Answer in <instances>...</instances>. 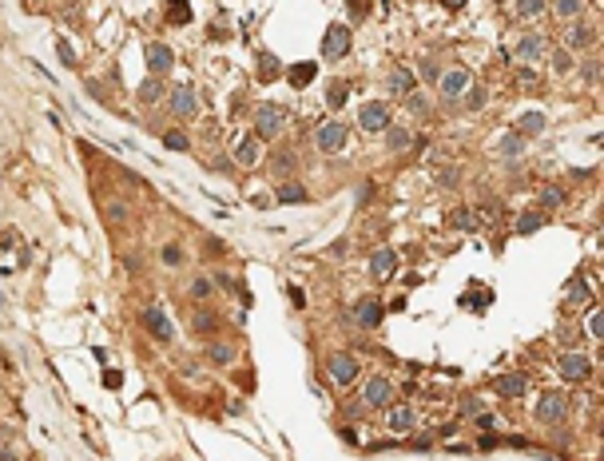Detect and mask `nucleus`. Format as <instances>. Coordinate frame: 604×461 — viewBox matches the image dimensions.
I'll return each instance as SVG.
<instances>
[{
    "mask_svg": "<svg viewBox=\"0 0 604 461\" xmlns=\"http://www.w3.org/2000/svg\"><path fill=\"white\" fill-rule=\"evenodd\" d=\"M143 56H147V72H151V76H167V72L175 68V52L163 44V40H151V44L143 48Z\"/></svg>",
    "mask_w": 604,
    "mask_h": 461,
    "instance_id": "nucleus-9",
    "label": "nucleus"
},
{
    "mask_svg": "<svg viewBox=\"0 0 604 461\" xmlns=\"http://www.w3.org/2000/svg\"><path fill=\"white\" fill-rule=\"evenodd\" d=\"M477 426H481V429H493V426H497V417H493V413H477Z\"/></svg>",
    "mask_w": 604,
    "mask_h": 461,
    "instance_id": "nucleus-53",
    "label": "nucleus"
},
{
    "mask_svg": "<svg viewBox=\"0 0 604 461\" xmlns=\"http://www.w3.org/2000/svg\"><path fill=\"white\" fill-rule=\"evenodd\" d=\"M108 219L111 223H124L127 219V207L120 203V199H111V203H108Z\"/></svg>",
    "mask_w": 604,
    "mask_h": 461,
    "instance_id": "nucleus-50",
    "label": "nucleus"
},
{
    "mask_svg": "<svg viewBox=\"0 0 604 461\" xmlns=\"http://www.w3.org/2000/svg\"><path fill=\"white\" fill-rule=\"evenodd\" d=\"M167 108H171L175 120H191V115L199 111V92H195L191 84H175L171 95H167Z\"/></svg>",
    "mask_w": 604,
    "mask_h": 461,
    "instance_id": "nucleus-4",
    "label": "nucleus"
},
{
    "mask_svg": "<svg viewBox=\"0 0 604 461\" xmlns=\"http://www.w3.org/2000/svg\"><path fill=\"white\" fill-rule=\"evenodd\" d=\"M207 358H211L215 366H231L235 362V346H231V342H211V346H207Z\"/></svg>",
    "mask_w": 604,
    "mask_h": 461,
    "instance_id": "nucleus-31",
    "label": "nucleus"
},
{
    "mask_svg": "<svg viewBox=\"0 0 604 461\" xmlns=\"http://www.w3.org/2000/svg\"><path fill=\"white\" fill-rule=\"evenodd\" d=\"M437 76H442V68H437L433 60H426V64H422V79H437Z\"/></svg>",
    "mask_w": 604,
    "mask_h": 461,
    "instance_id": "nucleus-51",
    "label": "nucleus"
},
{
    "mask_svg": "<svg viewBox=\"0 0 604 461\" xmlns=\"http://www.w3.org/2000/svg\"><path fill=\"white\" fill-rule=\"evenodd\" d=\"M565 413H569V397L560 394V390H545L540 402L533 406V417L545 422V426H560L565 422Z\"/></svg>",
    "mask_w": 604,
    "mask_h": 461,
    "instance_id": "nucleus-2",
    "label": "nucleus"
},
{
    "mask_svg": "<svg viewBox=\"0 0 604 461\" xmlns=\"http://www.w3.org/2000/svg\"><path fill=\"white\" fill-rule=\"evenodd\" d=\"M358 124H362L366 131L381 135V131L390 127V104H381V100H370V104H362V111H358Z\"/></svg>",
    "mask_w": 604,
    "mask_h": 461,
    "instance_id": "nucleus-8",
    "label": "nucleus"
},
{
    "mask_svg": "<svg viewBox=\"0 0 604 461\" xmlns=\"http://www.w3.org/2000/svg\"><path fill=\"white\" fill-rule=\"evenodd\" d=\"M386 429L390 433H413L417 429V413H413V406H386Z\"/></svg>",
    "mask_w": 604,
    "mask_h": 461,
    "instance_id": "nucleus-13",
    "label": "nucleus"
},
{
    "mask_svg": "<svg viewBox=\"0 0 604 461\" xmlns=\"http://www.w3.org/2000/svg\"><path fill=\"white\" fill-rule=\"evenodd\" d=\"M397 270V254H394V247H378V251L370 254V279L374 283H386L390 274Z\"/></svg>",
    "mask_w": 604,
    "mask_h": 461,
    "instance_id": "nucleus-15",
    "label": "nucleus"
},
{
    "mask_svg": "<svg viewBox=\"0 0 604 461\" xmlns=\"http://www.w3.org/2000/svg\"><path fill=\"white\" fill-rule=\"evenodd\" d=\"M179 263H183V247L179 243H167L163 247V267H179Z\"/></svg>",
    "mask_w": 604,
    "mask_h": 461,
    "instance_id": "nucleus-44",
    "label": "nucleus"
},
{
    "mask_svg": "<svg viewBox=\"0 0 604 461\" xmlns=\"http://www.w3.org/2000/svg\"><path fill=\"white\" fill-rule=\"evenodd\" d=\"M381 135H386V151H406V147H413V131H410V127L390 124Z\"/></svg>",
    "mask_w": 604,
    "mask_h": 461,
    "instance_id": "nucleus-25",
    "label": "nucleus"
},
{
    "mask_svg": "<svg viewBox=\"0 0 604 461\" xmlns=\"http://www.w3.org/2000/svg\"><path fill=\"white\" fill-rule=\"evenodd\" d=\"M493 390H497L501 397H521L525 390H529V378H525V374H505V378L493 382Z\"/></svg>",
    "mask_w": 604,
    "mask_h": 461,
    "instance_id": "nucleus-24",
    "label": "nucleus"
},
{
    "mask_svg": "<svg viewBox=\"0 0 604 461\" xmlns=\"http://www.w3.org/2000/svg\"><path fill=\"white\" fill-rule=\"evenodd\" d=\"M442 8H449V12H457V8H465V0H442Z\"/></svg>",
    "mask_w": 604,
    "mask_h": 461,
    "instance_id": "nucleus-57",
    "label": "nucleus"
},
{
    "mask_svg": "<svg viewBox=\"0 0 604 461\" xmlns=\"http://www.w3.org/2000/svg\"><path fill=\"white\" fill-rule=\"evenodd\" d=\"M314 76H318V64L314 60H299V64H290V68H286V84H290V88H310V84H314Z\"/></svg>",
    "mask_w": 604,
    "mask_h": 461,
    "instance_id": "nucleus-20",
    "label": "nucleus"
},
{
    "mask_svg": "<svg viewBox=\"0 0 604 461\" xmlns=\"http://www.w3.org/2000/svg\"><path fill=\"white\" fill-rule=\"evenodd\" d=\"M274 203H283V207H302V203H310V191L302 187V183H294V179H286L283 187H279V195H274Z\"/></svg>",
    "mask_w": 604,
    "mask_h": 461,
    "instance_id": "nucleus-21",
    "label": "nucleus"
},
{
    "mask_svg": "<svg viewBox=\"0 0 604 461\" xmlns=\"http://www.w3.org/2000/svg\"><path fill=\"white\" fill-rule=\"evenodd\" d=\"M104 386H111V390H115V386H120V374H115V370H108V374H104Z\"/></svg>",
    "mask_w": 604,
    "mask_h": 461,
    "instance_id": "nucleus-56",
    "label": "nucleus"
},
{
    "mask_svg": "<svg viewBox=\"0 0 604 461\" xmlns=\"http://www.w3.org/2000/svg\"><path fill=\"white\" fill-rule=\"evenodd\" d=\"M283 131H286V108L274 104V100H263L254 108V135L258 140H279Z\"/></svg>",
    "mask_w": 604,
    "mask_h": 461,
    "instance_id": "nucleus-1",
    "label": "nucleus"
},
{
    "mask_svg": "<svg viewBox=\"0 0 604 461\" xmlns=\"http://www.w3.org/2000/svg\"><path fill=\"white\" fill-rule=\"evenodd\" d=\"M437 183H442V187H457L461 171H457V167H442V171H437Z\"/></svg>",
    "mask_w": 604,
    "mask_h": 461,
    "instance_id": "nucleus-47",
    "label": "nucleus"
},
{
    "mask_svg": "<svg viewBox=\"0 0 604 461\" xmlns=\"http://www.w3.org/2000/svg\"><path fill=\"white\" fill-rule=\"evenodd\" d=\"M569 302H592V290H588L585 274H576V279L569 283Z\"/></svg>",
    "mask_w": 604,
    "mask_h": 461,
    "instance_id": "nucleus-40",
    "label": "nucleus"
},
{
    "mask_svg": "<svg viewBox=\"0 0 604 461\" xmlns=\"http://www.w3.org/2000/svg\"><path fill=\"white\" fill-rule=\"evenodd\" d=\"M588 334H592V338H604V314H601V310L588 314Z\"/></svg>",
    "mask_w": 604,
    "mask_h": 461,
    "instance_id": "nucleus-49",
    "label": "nucleus"
},
{
    "mask_svg": "<svg viewBox=\"0 0 604 461\" xmlns=\"http://www.w3.org/2000/svg\"><path fill=\"white\" fill-rule=\"evenodd\" d=\"M461 410H465V413H477V410H481V402H477L473 394H465V397H461Z\"/></svg>",
    "mask_w": 604,
    "mask_h": 461,
    "instance_id": "nucleus-52",
    "label": "nucleus"
},
{
    "mask_svg": "<svg viewBox=\"0 0 604 461\" xmlns=\"http://www.w3.org/2000/svg\"><path fill=\"white\" fill-rule=\"evenodd\" d=\"M346 143H350V127H346V124L330 120V124H318V127H314V147H318V151H326V156H338Z\"/></svg>",
    "mask_w": 604,
    "mask_h": 461,
    "instance_id": "nucleus-3",
    "label": "nucleus"
},
{
    "mask_svg": "<svg viewBox=\"0 0 604 461\" xmlns=\"http://www.w3.org/2000/svg\"><path fill=\"white\" fill-rule=\"evenodd\" d=\"M469 88V72L465 68H449V72H442L437 76V92H442L445 104H453V100H461V92Z\"/></svg>",
    "mask_w": 604,
    "mask_h": 461,
    "instance_id": "nucleus-10",
    "label": "nucleus"
},
{
    "mask_svg": "<svg viewBox=\"0 0 604 461\" xmlns=\"http://www.w3.org/2000/svg\"><path fill=\"white\" fill-rule=\"evenodd\" d=\"M413 84H417V76H413L410 68H394V72H390V92L394 95H410Z\"/></svg>",
    "mask_w": 604,
    "mask_h": 461,
    "instance_id": "nucleus-27",
    "label": "nucleus"
},
{
    "mask_svg": "<svg viewBox=\"0 0 604 461\" xmlns=\"http://www.w3.org/2000/svg\"><path fill=\"white\" fill-rule=\"evenodd\" d=\"M461 100H465V108H469V111H481V108H485V100H489V92H485L481 84H469V88L461 92Z\"/></svg>",
    "mask_w": 604,
    "mask_h": 461,
    "instance_id": "nucleus-32",
    "label": "nucleus"
},
{
    "mask_svg": "<svg viewBox=\"0 0 604 461\" xmlns=\"http://www.w3.org/2000/svg\"><path fill=\"white\" fill-rule=\"evenodd\" d=\"M88 92H92L95 100H100V95H104V84H100V79H88Z\"/></svg>",
    "mask_w": 604,
    "mask_h": 461,
    "instance_id": "nucleus-54",
    "label": "nucleus"
},
{
    "mask_svg": "<svg viewBox=\"0 0 604 461\" xmlns=\"http://www.w3.org/2000/svg\"><path fill=\"white\" fill-rule=\"evenodd\" d=\"M354 322L362 326V330H378L381 326V302L374 294H366V299L354 302Z\"/></svg>",
    "mask_w": 604,
    "mask_h": 461,
    "instance_id": "nucleus-14",
    "label": "nucleus"
},
{
    "mask_svg": "<svg viewBox=\"0 0 604 461\" xmlns=\"http://www.w3.org/2000/svg\"><path fill=\"white\" fill-rule=\"evenodd\" d=\"M402 100H406V111H410V115H417V120H426V115H429V100L417 92V88H413L410 95H402Z\"/></svg>",
    "mask_w": 604,
    "mask_h": 461,
    "instance_id": "nucleus-33",
    "label": "nucleus"
},
{
    "mask_svg": "<svg viewBox=\"0 0 604 461\" xmlns=\"http://www.w3.org/2000/svg\"><path fill=\"white\" fill-rule=\"evenodd\" d=\"M581 8H585V0H553V12L560 16V20H576Z\"/></svg>",
    "mask_w": 604,
    "mask_h": 461,
    "instance_id": "nucleus-36",
    "label": "nucleus"
},
{
    "mask_svg": "<svg viewBox=\"0 0 604 461\" xmlns=\"http://www.w3.org/2000/svg\"><path fill=\"white\" fill-rule=\"evenodd\" d=\"M211 290H215V283H211L207 274H199V279L191 283V299H195V302H207V299H211Z\"/></svg>",
    "mask_w": 604,
    "mask_h": 461,
    "instance_id": "nucleus-42",
    "label": "nucleus"
},
{
    "mask_svg": "<svg viewBox=\"0 0 604 461\" xmlns=\"http://www.w3.org/2000/svg\"><path fill=\"white\" fill-rule=\"evenodd\" d=\"M581 79H585V84H601V64H596V60H585V68H581Z\"/></svg>",
    "mask_w": 604,
    "mask_h": 461,
    "instance_id": "nucleus-46",
    "label": "nucleus"
},
{
    "mask_svg": "<svg viewBox=\"0 0 604 461\" xmlns=\"http://www.w3.org/2000/svg\"><path fill=\"white\" fill-rule=\"evenodd\" d=\"M159 140H163V147H167V151H191V140L183 135V131H179V127H171V131H163Z\"/></svg>",
    "mask_w": 604,
    "mask_h": 461,
    "instance_id": "nucleus-34",
    "label": "nucleus"
},
{
    "mask_svg": "<svg viewBox=\"0 0 604 461\" xmlns=\"http://www.w3.org/2000/svg\"><path fill=\"white\" fill-rule=\"evenodd\" d=\"M545 8H549V0H517V16H525V20H537Z\"/></svg>",
    "mask_w": 604,
    "mask_h": 461,
    "instance_id": "nucleus-39",
    "label": "nucleus"
},
{
    "mask_svg": "<svg viewBox=\"0 0 604 461\" xmlns=\"http://www.w3.org/2000/svg\"><path fill=\"white\" fill-rule=\"evenodd\" d=\"M537 199H540L537 211H556V207H565V203H569V191L560 187V183H545V187L537 191Z\"/></svg>",
    "mask_w": 604,
    "mask_h": 461,
    "instance_id": "nucleus-22",
    "label": "nucleus"
},
{
    "mask_svg": "<svg viewBox=\"0 0 604 461\" xmlns=\"http://www.w3.org/2000/svg\"><path fill=\"white\" fill-rule=\"evenodd\" d=\"M540 227H545V211H525L517 219V235H537Z\"/></svg>",
    "mask_w": 604,
    "mask_h": 461,
    "instance_id": "nucleus-30",
    "label": "nucleus"
},
{
    "mask_svg": "<svg viewBox=\"0 0 604 461\" xmlns=\"http://www.w3.org/2000/svg\"><path fill=\"white\" fill-rule=\"evenodd\" d=\"M187 318H191V330H195V334H211V330H215V322H219V318L211 314V310H203V306H195Z\"/></svg>",
    "mask_w": 604,
    "mask_h": 461,
    "instance_id": "nucleus-29",
    "label": "nucleus"
},
{
    "mask_svg": "<svg viewBox=\"0 0 604 461\" xmlns=\"http://www.w3.org/2000/svg\"><path fill=\"white\" fill-rule=\"evenodd\" d=\"M449 227H457V231H473V227H477L473 211H465V207H461V211H453V215H449Z\"/></svg>",
    "mask_w": 604,
    "mask_h": 461,
    "instance_id": "nucleus-43",
    "label": "nucleus"
},
{
    "mask_svg": "<svg viewBox=\"0 0 604 461\" xmlns=\"http://www.w3.org/2000/svg\"><path fill=\"white\" fill-rule=\"evenodd\" d=\"M0 461H16V458H12V449H8V445H0Z\"/></svg>",
    "mask_w": 604,
    "mask_h": 461,
    "instance_id": "nucleus-58",
    "label": "nucleus"
},
{
    "mask_svg": "<svg viewBox=\"0 0 604 461\" xmlns=\"http://www.w3.org/2000/svg\"><path fill=\"white\" fill-rule=\"evenodd\" d=\"M140 322H143V330L151 334L155 342H171V338H175V326H171V318L163 314L159 306H147V310H143V314H140Z\"/></svg>",
    "mask_w": 604,
    "mask_h": 461,
    "instance_id": "nucleus-7",
    "label": "nucleus"
},
{
    "mask_svg": "<svg viewBox=\"0 0 604 461\" xmlns=\"http://www.w3.org/2000/svg\"><path fill=\"white\" fill-rule=\"evenodd\" d=\"M346 8H350V20L358 24V20H366V16H370V0H346Z\"/></svg>",
    "mask_w": 604,
    "mask_h": 461,
    "instance_id": "nucleus-45",
    "label": "nucleus"
},
{
    "mask_svg": "<svg viewBox=\"0 0 604 461\" xmlns=\"http://www.w3.org/2000/svg\"><path fill=\"white\" fill-rule=\"evenodd\" d=\"M187 20H191L187 0H167V24H187Z\"/></svg>",
    "mask_w": 604,
    "mask_h": 461,
    "instance_id": "nucleus-35",
    "label": "nucleus"
},
{
    "mask_svg": "<svg viewBox=\"0 0 604 461\" xmlns=\"http://www.w3.org/2000/svg\"><path fill=\"white\" fill-rule=\"evenodd\" d=\"M135 95H140V104H159L163 100V76H147Z\"/></svg>",
    "mask_w": 604,
    "mask_h": 461,
    "instance_id": "nucleus-28",
    "label": "nucleus"
},
{
    "mask_svg": "<svg viewBox=\"0 0 604 461\" xmlns=\"http://www.w3.org/2000/svg\"><path fill=\"white\" fill-rule=\"evenodd\" d=\"M283 72H286V68L279 64L274 52H258V56H254V79H258V84H274Z\"/></svg>",
    "mask_w": 604,
    "mask_h": 461,
    "instance_id": "nucleus-18",
    "label": "nucleus"
},
{
    "mask_svg": "<svg viewBox=\"0 0 604 461\" xmlns=\"http://www.w3.org/2000/svg\"><path fill=\"white\" fill-rule=\"evenodd\" d=\"M565 48H569V52H592V48H596V28L585 24V20H576V24L569 28V36H565Z\"/></svg>",
    "mask_w": 604,
    "mask_h": 461,
    "instance_id": "nucleus-17",
    "label": "nucleus"
},
{
    "mask_svg": "<svg viewBox=\"0 0 604 461\" xmlns=\"http://www.w3.org/2000/svg\"><path fill=\"white\" fill-rule=\"evenodd\" d=\"M346 52H350V24L334 20L330 28H326V36H322V56L326 60H342Z\"/></svg>",
    "mask_w": 604,
    "mask_h": 461,
    "instance_id": "nucleus-6",
    "label": "nucleus"
},
{
    "mask_svg": "<svg viewBox=\"0 0 604 461\" xmlns=\"http://www.w3.org/2000/svg\"><path fill=\"white\" fill-rule=\"evenodd\" d=\"M549 64H553V72H572V52L565 44L553 48V52H549Z\"/></svg>",
    "mask_w": 604,
    "mask_h": 461,
    "instance_id": "nucleus-38",
    "label": "nucleus"
},
{
    "mask_svg": "<svg viewBox=\"0 0 604 461\" xmlns=\"http://www.w3.org/2000/svg\"><path fill=\"white\" fill-rule=\"evenodd\" d=\"M56 52H60V60L68 64V68H76V48L68 44V40H56Z\"/></svg>",
    "mask_w": 604,
    "mask_h": 461,
    "instance_id": "nucleus-48",
    "label": "nucleus"
},
{
    "mask_svg": "<svg viewBox=\"0 0 604 461\" xmlns=\"http://www.w3.org/2000/svg\"><path fill=\"white\" fill-rule=\"evenodd\" d=\"M556 366H560V374L572 382H585L588 374H592V362H588V354H581V350H565L560 358H556Z\"/></svg>",
    "mask_w": 604,
    "mask_h": 461,
    "instance_id": "nucleus-12",
    "label": "nucleus"
},
{
    "mask_svg": "<svg viewBox=\"0 0 604 461\" xmlns=\"http://www.w3.org/2000/svg\"><path fill=\"white\" fill-rule=\"evenodd\" d=\"M549 56V40H545V32H525L521 40H517V60L525 64H537Z\"/></svg>",
    "mask_w": 604,
    "mask_h": 461,
    "instance_id": "nucleus-11",
    "label": "nucleus"
},
{
    "mask_svg": "<svg viewBox=\"0 0 604 461\" xmlns=\"http://www.w3.org/2000/svg\"><path fill=\"white\" fill-rule=\"evenodd\" d=\"M274 167L270 171H279V175H294V167H299V159H294V151H279V156L270 159Z\"/></svg>",
    "mask_w": 604,
    "mask_h": 461,
    "instance_id": "nucleus-41",
    "label": "nucleus"
},
{
    "mask_svg": "<svg viewBox=\"0 0 604 461\" xmlns=\"http://www.w3.org/2000/svg\"><path fill=\"white\" fill-rule=\"evenodd\" d=\"M545 127H549L545 111H525L521 120H517V135H521V140H533V135H540Z\"/></svg>",
    "mask_w": 604,
    "mask_h": 461,
    "instance_id": "nucleus-23",
    "label": "nucleus"
},
{
    "mask_svg": "<svg viewBox=\"0 0 604 461\" xmlns=\"http://www.w3.org/2000/svg\"><path fill=\"white\" fill-rule=\"evenodd\" d=\"M326 370H330V378L338 386H354V378H358V362L350 354H330L326 358Z\"/></svg>",
    "mask_w": 604,
    "mask_h": 461,
    "instance_id": "nucleus-16",
    "label": "nucleus"
},
{
    "mask_svg": "<svg viewBox=\"0 0 604 461\" xmlns=\"http://www.w3.org/2000/svg\"><path fill=\"white\" fill-rule=\"evenodd\" d=\"M290 302H294V306H306V299H302V290H299V286H290Z\"/></svg>",
    "mask_w": 604,
    "mask_h": 461,
    "instance_id": "nucleus-55",
    "label": "nucleus"
},
{
    "mask_svg": "<svg viewBox=\"0 0 604 461\" xmlns=\"http://www.w3.org/2000/svg\"><path fill=\"white\" fill-rule=\"evenodd\" d=\"M497 151H501V156H513V159H517V156L525 151V140L517 135V131H513V135H501V140H497Z\"/></svg>",
    "mask_w": 604,
    "mask_h": 461,
    "instance_id": "nucleus-37",
    "label": "nucleus"
},
{
    "mask_svg": "<svg viewBox=\"0 0 604 461\" xmlns=\"http://www.w3.org/2000/svg\"><path fill=\"white\" fill-rule=\"evenodd\" d=\"M346 104H350V84L346 79H330L326 84V108L338 111V108H346Z\"/></svg>",
    "mask_w": 604,
    "mask_h": 461,
    "instance_id": "nucleus-26",
    "label": "nucleus"
},
{
    "mask_svg": "<svg viewBox=\"0 0 604 461\" xmlns=\"http://www.w3.org/2000/svg\"><path fill=\"white\" fill-rule=\"evenodd\" d=\"M362 406H370V410H386V406H394V382L381 378V374H374V378L366 382V390H362Z\"/></svg>",
    "mask_w": 604,
    "mask_h": 461,
    "instance_id": "nucleus-5",
    "label": "nucleus"
},
{
    "mask_svg": "<svg viewBox=\"0 0 604 461\" xmlns=\"http://www.w3.org/2000/svg\"><path fill=\"white\" fill-rule=\"evenodd\" d=\"M235 159H238V167H254V163L263 159V140H258L254 131H247L235 147Z\"/></svg>",
    "mask_w": 604,
    "mask_h": 461,
    "instance_id": "nucleus-19",
    "label": "nucleus"
}]
</instances>
